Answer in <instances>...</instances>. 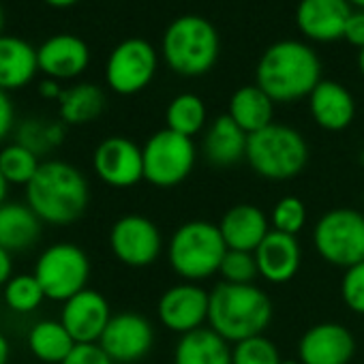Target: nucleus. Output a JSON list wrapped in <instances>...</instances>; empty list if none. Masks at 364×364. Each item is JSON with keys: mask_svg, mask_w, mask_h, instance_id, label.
<instances>
[{"mask_svg": "<svg viewBox=\"0 0 364 364\" xmlns=\"http://www.w3.org/2000/svg\"><path fill=\"white\" fill-rule=\"evenodd\" d=\"M48 5H52V7H71V5H75L77 0H46Z\"/></svg>", "mask_w": 364, "mask_h": 364, "instance_id": "44", "label": "nucleus"}, {"mask_svg": "<svg viewBox=\"0 0 364 364\" xmlns=\"http://www.w3.org/2000/svg\"><path fill=\"white\" fill-rule=\"evenodd\" d=\"M7 193H9V182L3 176V171H0V206L7 204Z\"/></svg>", "mask_w": 364, "mask_h": 364, "instance_id": "43", "label": "nucleus"}, {"mask_svg": "<svg viewBox=\"0 0 364 364\" xmlns=\"http://www.w3.org/2000/svg\"><path fill=\"white\" fill-rule=\"evenodd\" d=\"M206 120H208L206 103L193 92H182L173 97L165 109V124H167L165 129L191 139L193 135L204 131Z\"/></svg>", "mask_w": 364, "mask_h": 364, "instance_id": "29", "label": "nucleus"}, {"mask_svg": "<svg viewBox=\"0 0 364 364\" xmlns=\"http://www.w3.org/2000/svg\"><path fill=\"white\" fill-rule=\"evenodd\" d=\"M39 71L52 80H73L82 75L90 63L88 43L71 33H58L48 37L37 48Z\"/></svg>", "mask_w": 364, "mask_h": 364, "instance_id": "17", "label": "nucleus"}, {"mask_svg": "<svg viewBox=\"0 0 364 364\" xmlns=\"http://www.w3.org/2000/svg\"><path fill=\"white\" fill-rule=\"evenodd\" d=\"M163 60L185 77L208 73L219 58V33L202 16H180L163 33Z\"/></svg>", "mask_w": 364, "mask_h": 364, "instance_id": "4", "label": "nucleus"}, {"mask_svg": "<svg viewBox=\"0 0 364 364\" xmlns=\"http://www.w3.org/2000/svg\"><path fill=\"white\" fill-rule=\"evenodd\" d=\"M219 230L228 249L255 253L270 232V221L257 206L236 204L221 217Z\"/></svg>", "mask_w": 364, "mask_h": 364, "instance_id": "21", "label": "nucleus"}, {"mask_svg": "<svg viewBox=\"0 0 364 364\" xmlns=\"http://www.w3.org/2000/svg\"><path fill=\"white\" fill-rule=\"evenodd\" d=\"M358 67H360V71L364 75V50H360V54H358Z\"/></svg>", "mask_w": 364, "mask_h": 364, "instance_id": "45", "label": "nucleus"}, {"mask_svg": "<svg viewBox=\"0 0 364 364\" xmlns=\"http://www.w3.org/2000/svg\"><path fill=\"white\" fill-rule=\"evenodd\" d=\"M343 39H347L358 50H364V11H351L349 20L345 24Z\"/></svg>", "mask_w": 364, "mask_h": 364, "instance_id": "38", "label": "nucleus"}, {"mask_svg": "<svg viewBox=\"0 0 364 364\" xmlns=\"http://www.w3.org/2000/svg\"><path fill=\"white\" fill-rule=\"evenodd\" d=\"M156 67L159 60L152 43L129 37L112 50L105 63V82L118 95H137L154 80Z\"/></svg>", "mask_w": 364, "mask_h": 364, "instance_id": "10", "label": "nucleus"}, {"mask_svg": "<svg viewBox=\"0 0 364 364\" xmlns=\"http://www.w3.org/2000/svg\"><path fill=\"white\" fill-rule=\"evenodd\" d=\"M41 219L28 204L7 202L0 206V247L9 253L26 251L41 236Z\"/></svg>", "mask_w": 364, "mask_h": 364, "instance_id": "24", "label": "nucleus"}, {"mask_svg": "<svg viewBox=\"0 0 364 364\" xmlns=\"http://www.w3.org/2000/svg\"><path fill=\"white\" fill-rule=\"evenodd\" d=\"M208 309H210V291L189 281L165 289L156 304L161 323L169 332H176L180 336L204 328V323L208 321Z\"/></svg>", "mask_w": 364, "mask_h": 364, "instance_id": "12", "label": "nucleus"}, {"mask_svg": "<svg viewBox=\"0 0 364 364\" xmlns=\"http://www.w3.org/2000/svg\"><path fill=\"white\" fill-rule=\"evenodd\" d=\"M249 135L228 116H219L210 122L204 135V156L217 167H232L247 159Z\"/></svg>", "mask_w": 364, "mask_h": 364, "instance_id": "23", "label": "nucleus"}, {"mask_svg": "<svg viewBox=\"0 0 364 364\" xmlns=\"http://www.w3.org/2000/svg\"><path fill=\"white\" fill-rule=\"evenodd\" d=\"M173 364H232V347L221 334L204 326L180 336Z\"/></svg>", "mask_w": 364, "mask_h": 364, "instance_id": "25", "label": "nucleus"}, {"mask_svg": "<svg viewBox=\"0 0 364 364\" xmlns=\"http://www.w3.org/2000/svg\"><path fill=\"white\" fill-rule=\"evenodd\" d=\"M321 82V63L315 50L302 41L272 43L259 58L255 84L274 101L291 103L309 97Z\"/></svg>", "mask_w": 364, "mask_h": 364, "instance_id": "2", "label": "nucleus"}, {"mask_svg": "<svg viewBox=\"0 0 364 364\" xmlns=\"http://www.w3.org/2000/svg\"><path fill=\"white\" fill-rule=\"evenodd\" d=\"M90 187L86 176L71 163L43 161L26 185V204L48 225L75 223L88 208Z\"/></svg>", "mask_w": 364, "mask_h": 364, "instance_id": "1", "label": "nucleus"}, {"mask_svg": "<svg viewBox=\"0 0 364 364\" xmlns=\"http://www.w3.org/2000/svg\"><path fill=\"white\" fill-rule=\"evenodd\" d=\"M349 5H355V7H362L364 9V0H347Z\"/></svg>", "mask_w": 364, "mask_h": 364, "instance_id": "46", "label": "nucleus"}, {"mask_svg": "<svg viewBox=\"0 0 364 364\" xmlns=\"http://www.w3.org/2000/svg\"><path fill=\"white\" fill-rule=\"evenodd\" d=\"M16 122V109H14V101L9 97V92L0 90V141L7 139V135L11 133Z\"/></svg>", "mask_w": 364, "mask_h": 364, "instance_id": "39", "label": "nucleus"}, {"mask_svg": "<svg viewBox=\"0 0 364 364\" xmlns=\"http://www.w3.org/2000/svg\"><path fill=\"white\" fill-rule=\"evenodd\" d=\"M75 345L77 343L60 319L37 321L28 332V349L37 360L48 364H63L67 355L75 349Z\"/></svg>", "mask_w": 364, "mask_h": 364, "instance_id": "28", "label": "nucleus"}, {"mask_svg": "<svg viewBox=\"0 0 364 364\" xmlns=\"http://www.w3.org/2000/svg\"><path fill=\"white\" fill-rule=\"evenodd\" d=\"M355 351L351 332L334 321L309 328L298 343V360L302 364H349Z\"/></svg>", "mask_w": 364, "mask_h": 364, "instance_id": "16", "label": "nucleus"}, {"mask_svg": "<svg viewBox=\"0 0 364 364\" xmlns=\"http://www.w3.org/2000/svg\"><path fill=\"white\" fill-rule=\"evenodd\" d=\"M281 364H302L300 360H283Z\"/></svg>", "mask_w": 364, "mask_h": 364, "instance_id": "48", "label": "nucleus"}, {"mask_svg": "<svg viewBox=\"0 0 364 364\" xmlns=\"http://www.w3.org/2000/svg\"><path fill=\"white\" fill-rule=\"evenodd\" d=\"M228 245L219 225L210 221L182 223L167 245V262L171 270L189 283H200L221 270Z\"/></svg>", "mask_w": 364, "mask_h": 364, "instance_id": "5", "label": "nucleus"}, {"mask_svg": "<svg viewBox=\"0 0 364 364\" xmlns=\"http://www.w3.org/2000/svg\"><path fill=\"white\" fill-rule=\"evenodd\" d=\"M343 302L358 315H364V262L345 270L341 283Z\"/></svg>", "mask_w": 364, "mask_h": 364, "instance_id": "36", "label": "nucleus"}, {"mask_svg": "<svg viewBox=\"0 0 364 364\" xmlns=\"http://www.w3.org/2000/svg\"><path fill=\"white\" fill-rule=\"evenodd\" d=\"M259 277L268 283L283 285L291 281L302 264V249L296 236L270 230L255 251Z\"/></svg>", "mask_w": 364, "mask_h": 364, "instance_id": "19", "label": "nucleus"}, {"mask_svg": "<svg viewBox=\"0 0 364 364\" xmlns=\"http://www.w3.org/2000/svg\"><path fill=\"white\" fill-rule=\"evenodd\" d=\"M141 154L144 180L159 189H169L191 176L198 159V148L191 137L161 129L146 139Z\"/></svg>", "mask_w": 364, "mask_h": 364, "instance_id": "7", "label": "nucleus"}, {"mask_svg": "<svg viewBox=\"0 0 364 364\" xmlns=\"http://www.w3.org/2000/svg\"><path fill=\"white\" fill-rule=\"evenodd\" d=\"M270 225L277 232L298 236L302 232V228L306 225V206H304V202L294 198V196H287V198L279 200L274 204V208H272Z\"/></svg>", "mask_w": 364, "mask_h": 364, "instance_id": "34", "label": "nucleus"}, {"mask_svg": "<svg viewBox=\"0 0 364 364\" xmlns=\"http://www.w3.org/2000/svg\"><path fill=\"white\" fill-rule=\"evenodd\" d=\"M41 161L35 152L24 148L22 144L14 141L0 150V171L7 178L9 185H22L26 187L35 178Z\"/></svg>", "mask_w": 364, "mask_h": 364, "instance_id": "31", "label": "nucleus"}, {"mask_svg": "<svg viewBox=\"0 0 364 364\" xmlns=\"http://www.w3.org/2000/svg\"><path fill=\"white\" fill-rule=\"evenodd\" d=\"M247 163L266 180H291L309 163V144L294 127L272 122L249 135Z\"/></svg>", "mask_w": 364, "mask_h": 364, "instance_id": "6", "label": "nucleus"}, {"mask_svg": "<svg viewBox=\"0 0 364 364\" xmlns=\"http://www.w3.org/2000/svg\"><path fill=\"white\" fill-rule=\"evenodd\" d=\"M63 90L65 88H60V84L56 82V80H52V77H48V80H43L41 84H39V95L41 97H46V99H60V95H63Z\"/></svg>", "mask_w": 364, "mask_h": 364, "instance_id": "41", "label": "nucleus"}, {"mask_svg": "<svg viewBox=\"0 0 364 364\" xmlns=\"http://www.w3.org/2000/svg\"><path fill=\"white\" fill-rule=\"evenodd\" d=\"M112 319L109 302L97 289H84L63 304L60 321L77 345L99 343Z\"/></svg>", "mask_w": 364, "mask_h": 364, "instance_id": "15", "label": "nucleus"}, {"mask_svg": "<svg viewBox=\"0 0 364 364\" xmlns=\"http://www.w3.org/2000/svg\"><path fill=\"white\" fill-rule=\"evenodd\" d=\"M351 16L347 0H300L296 9V24L311 41H336L345 33Z\"/></svg>", "mask_w": 364, "mask_h": 364, "instance_id": "18", "label": "nucleus"}, {"mask_svg": "<svg viewBox=\"0 0 364 364\" xmlns=\"http://www.w3.org/2000/svg\"><path fill=\"white\" fill-rule=\"evenodd\" d=\"M313 242L319 257L338 268H351L364 262V215L351 208L326 213L315 230Z\"/></svg>", "mask_w": 364, "mask_h": 364, "instance_id": "8", "label": "nucleus"}, {"mask_svg": "<svg viewBox=\"0 0 364 364\" xmlns=\"http://www.w3.org/2000/svg\"><path fill=\"white\" fill-rule=\"evenodd\" d=\"M63 364H114L99 343H82L67 355Z\"/></svg>", "mask_w": 364, "mask_h": 364, "instance_id": "37", "label": "nucleus"}, {"mask_svg": "<svg viewBox=\"0 0 364 364\" xmlns=\"http://www.w3.org/2000/svg\"><path fill=\"white\" fill-rule=\"evenodd\" d=\"M360 156H362V159H360V161H362V165H364V152H362V154H360Z\"/></svg>", "mask_w": 364, "mask_h": 364, "instance_id": "49", "label": "nucleus"}, {"mask_svg": "<svg viewBox=\"0 0 364 364\" xmlns=\"http://www.w3.org/2000/svg\"><path fill=\"white\" fill-rule=\"evenodd\" d=\"M14 277V259L7 249L0 247V287H5Z\"/></svg>", "mask_w": 364, "mask_h": 364, "instance_id": "40", "label": "nucleus"}, {"mask_svg": "<svg viewBox=\"0 0 364 364\" xmlns=\"http://www.w3.org/2000/svg\"><path fill=\"white\" fill-rule=\"evenodd\" d=\"M281 353L277 345L259 334L247 341H240L232 347V364H281Z\"/></svg>", "mask_w": 364, "mask_h": 364, "instance_id": "33", "label": "nucleus"}, {"mask_svg": "<svg viewBox=\"0 0 364 364\" xmlns=\"http://www.w3.org/2000/svg\"><path fill=\"white\" fill-rule=\"evenodd\" d=\"M228 116L247 133H257L266 127H270L274 120V101L257 86H242L238 88L230 99V112Z\"/></svg>", "mask_w": 364, "mask_h": 364, "instance_id": "26", "label": "nucleus"}, {"mask_svg": "<svg viewBox=\"0 0 364 364\" xmlns=\"http://www.w3.org/2000/svg\"><path fill=\"white\" fill-rule=\"evenodd\" d=\"M39 71L37 48L16 35H0V90H18Z\"/></svg>", "mask_w": 364, "mask_h": 364, "instance_id": "22", "label": "nucleus"}, {"mask_svg": "<svg viewBox=\"0 0 364 364\" xmlns=\"http://www.w3.org/2000/svg\"><path fill=\"white\" fill-rule=\"evenodd\" d=\"M272 321V300L257 285L221 281L210 291L208 326L228 343H240L264 334Z\"/></svg>", "mask_w": 364, "mask_h": 364, "instance_id": "3", "label": "nucleus"}, {"mask_svg": "<svg viewBox=\"0 0 364 364\" xmlns=\"http://www.w3.org/2000/svg\"><path fill=\"white\" fill-rule=\"evenodd\" d=\"M3 24H5V14H3V7H0V35H3Z\"/></svg>", "mask_w": 364, "mask_h": 364, "instance_id": "47", "label": "nucleus"}, {"mask_svg": "<svg viewBox=\"0 0 364 364\" xmlns=\"http://www.w3.org/2000/svg\"><path fill=\"white\" fill-rule=\"evenodd\" d=\"M219 274L223 277L225 283H234V285H251L257 277V259L255 253L249 251H234L228 249L223 262H221V270Z\"/></svg>", "mask_w": 364, "mask_h": 364, "instance_id": "35", "label": "nucleus"}, {"mask_svg": "<svg viewBox=\"0 0 364 364\" xmlns=\"http://www.w3.org/2000/svg\"><path fill=\"white\" fill-rule=\"evenodd\" d=\"M16 137H18L16 139L18 144H22L37 156H43L65 141V122L46 120V118H28L18 127Z\"/></svg>", "mask_w": 364, "mask_h": 364, "instance_id": "30", "label": "nucleus"}, {"mask_svg": "<svg viewBox=\"0 0 364 364\" xmlns=\"http://www.w3.org/2000/svg\"><path fill=\"white\" fill-rule=\"evenodd\" d=\"M109 247L120 264L146 268L159 259L163 251V236L148 217L127 215L112 225Z\"/></svg>", "mask_w": 364, "mask_h": 364, "instance_id": "11", "label": "nucleus"}, {"mask_svg": "<svg viewBox=\"0 0 364 364\" xmlns=\"http://www.w3.org/2000/svg\"><path fill=\"white\" fill-rule=\"evenodd\" d=\"M5 302L16 313H33L46 300V291L35 274H16L5 285Z\"/></svg>", "mask_w": 364, "mask_h": 364, "instance_id": "32", "label": "nucleus"}, {"mask_svg": "<svg viewBox=\"0 0 364 364\" xmlns=\"http://www.w3.org/2000/svg\"><path fill=\"white\" fill-rule=\"evenodd\" d=\"M105 109V92L90 82L65 88L58 99L60 120L65 124H88Z\"/></svg>", "mask_w": 364, "mask_h": 364, "instance_id": "27", "label": "nucleus"}, {"mask_svg": "<svg viewBox=\"0 0 364 364\" xmlns=\"http://www.w3.org/2000/svg\"><path fill=\"white\" fill-rule=\"evenodd\" d=\"M92 167L99 180L114 189H129L144 180L141 148L122 135L105 137L92 154Z\"/></svg>", "mask_w": 364, "mask_h": 364, "instance_id": "13", "label": "nucleus"}, {"mask_svg": "<svg viewBox=\"0 0 364 364\" xmlns=\"http://www.w3.org/2000/svg\"><path fill=\"white\" fill-rule=\"evenodd\" d=\"M9 358H11V345L7 336L0 332V364H9Z\"/></svg>", "mask_w": 364, "mask_h": 364, "instance_id": "42", "label": "nucleus"}, {"mask_svg": "<svg viewBox=\"0 0 364 364\" xmlns=\"http://www.w3.org/2000/svg\"><path fill=\"white\" fill-rule=\"evenodd\" d=\"M33 274L41 283L46 298L67 302L86 289L90 279V259L77 245L56 242L39 255Z\"/></svg>", "mask_w": 364, "mask_h": 364, "instance_id": "9", "label": "nucleus"}, {"mask_svg": "<svg viewBox=\"0 0 364 364\" xmlns=\"http://www.w3.org/2000/svg\"><path fill=\"white\" fill-rule=\"evenodd\" d=\"M309 109L317 127L326 131H343L353 122L355 101L343 84L321 80L309 95Z\"/></svg>", "mask_w": 364, "mask_h": 364, "instance_id": "20", "label": "nucleus"}, {"mask_svg": "<svg viewBox=\"0 0 364 364\" xmlns=\"http://www.w3.org/2000/svg\"><path fill=\"white\" fill-rule=\"evenodd\" d=\"M99 345L114 364H133L150 353L154 345V328L144 315L124 311L112 315Z\"/></svg>", "mask_w": 364, "mask_h": 364, "instance_id": "14", "label": "nucleus"}]
</instances>
